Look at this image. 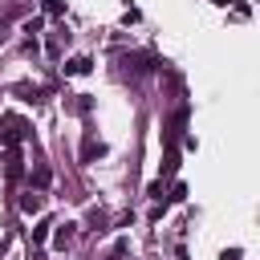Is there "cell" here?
I'll return each instance as SVG.
<instances>
[{"label": "cell", "instance_id": "1", "mask_svg": "<svg viewBox=\"0 0 260 260\" xmlns=\"http://www.w3.org/2000/svg\"><path fill=\"white\" fill-rule=\"evenodd\" d=\"M41 207H45V195L41 191H24L20 195V211L24 215H41Z\"/></svg>", "mask_w": 260, "mask_h": 260}, {"label": "cell", "instance_id": "2", "mask_svg": "<svg viewBox=\"0 0 260 260\" xmlns=\"http://www.w3.org/2000/svg\"><path fill=\"white\" fill-rule=\"evenodd\" d=\"M73 236H77V223H69V219H65V223H57V232H53V248H65Z\"/></svg>", "mask_w": 260, "mask_h": 260}, {"label": "cell", "instance_id": "3", "mask_svg": "<svg viewBox=\"0 0 260 260\" xmlns=\"http://www.w3.org/2000/svg\"><path fill=\"white\" fill-rule=\"evenodd\" d=\"M65 73H89V57H73V61H65Z\"/></svg>", "mask_w": 260, "mask_h": 260}, {"label": "cell", "instance_id": "4", "mask_svg": "<svg viewBox=\"0 0 260 260\" xmlns=\"http://www.w3.org/2000/svg\"><path fill=\"white\" fill-rule=\"evenodd\" d=\"M175 171H179V150L171 146V150H167V167H162V179H171Z\"/></svg>", "mask_w": 260, "mask_h": 260}, {"label": "cell", "instance_id": "5", "mask_svg": "<svg viewBox=\"0 0 260 260\" xmlns=\"http://www.w3.org/2000/svg\"><path fill=\"white\" fill-rule=\"evenodd\" d=\"M106 223H110V219H106V211H98V207H93V211H89V232H106Z\"/></svg>", "mask_w": 260, "mask_h": 260}, {"label": "cell", "instance_id": "6", "mask_svg": "<svg viewBox=\"0 0 260 260\" xmlns=\"http://www.w3.org/2000/svg\"><path fill=\"white\" fill-rule=\"evenodd\" d=\"M49 228H53V223H49V219H41V223L32 228V244H45V240H49Z\"/></svg>", "mask_w": 260, "mask_h": 260}, {"label": "cell", "instance_id": "7", "mask_svg": "<svg viewBox=\"0 0 260 260\" xmlns=\"http://www.w3.org/2000/svg\"><path fill=\"white\" fill-rule=\"evenodd\" d=\"M41 28H45V16H32V20H24V24H20V32H28V37H32V32H41Z\"/></svg>", "mask_w": 260, "mask_h": 260}, {"label": "cell", "instance_id": "8", "mask_svg": "<svg viewBox=\"0 0 260 260\" xmlns=\"http://www.w3.org/2000/svg\"><path fill=\"white\" fill-rule=\"evenodd\" d=\"M126 252H130V240H118V244L110 248V260H126Z\"/></svg>", "mask_w": 260, "mask_h": 260}, {"label": "cell", "instance_id": "9", "mask_svg": "<svg viewBox=\"0 0 260 260\" xmlns=\"http://www.w3.org/2000/svg\"><path fill=\"white\" fill-rule=\"evenodd\" d=\"M32 183H37V191L49 187V167H37V171H32Z\"/></svg>", "mask_w": 260, "mask_h": 260}, {"label": "cell", "instance_id": "10", "mask_svg": "<svg viewBox=\"0 0 260 260\" xmlns=\"http://www.w3.org/2000/svg\"><path fill=\"white\" fill-rule=\"evenodd\" d=\"M16 93H20L24 102H37V93H41V89H37V85H16Z\"/></svg>", "mask_w": 260, "mask_h": 260}, {"label": "cell", "instance_id": "11", "mask_svg": "<svg viewBox=\"0 0 260 260\" xmlns=\"http://www.w3.org/2000/svg\"><path fill=\"white\" fill-rule=\"evenodd\" d=\"M146 195H150V199H162V179H154V183L146 187Z\"/></svg>", "mask_w": 260, "mask_h": 260}, {"label": "cell", "instance_id": "12", "mask_svg": "<svg viewBox=\"0 0 260 260\" xmlns=\"http://www.w3.org/2000/svg\"><path fill=\"white\" fill-rule=\"evenodd\" d=\"M45 16H61V0H45Z\"/></svg>", "mask_w": 260, "mask_h": 260}]
</instances>
